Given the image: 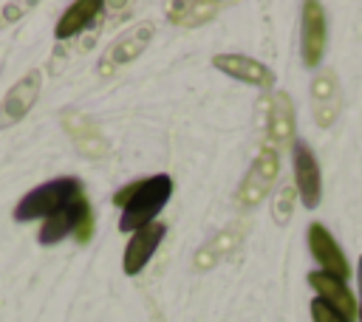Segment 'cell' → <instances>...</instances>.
<instances>
[{
  "instance_id": "obj_1",
  "label": "cell",
  "mask_w": 362,
  "mask_h": 322,
  "mask_svg": "<svg viewBox=\"0 0 362 322\" xmlns=\"http://www.w3.org/2000/svg\"><path fill=\"white\" fill-rule=\"evenodd\" d=\"M170 195H173V178H170V175H153V178L139 181L136 195H133V198L127 201V206L122 209L119 229L133 234L136 229L153 223V217L164 209V203L170 201Z\"/></svg>"
},
{
  "instance_id": "obj_2",
  "label": "cell",
  "mask_w": 362,
  "mask_h": 322,
  "mask_svg": "<svg viewBox=\"0 0 362 322\" xmlns=\"http://www.w3.org/2000/svg\"><path fill=\"white\" fill-rule=\"evenodd\" d=\"M79 192L85 189L76 178H54L42 186H34L14 206V220H45L54 212H59L65 203H71Z\"/></svg>"
},
{
  "instance_id": "obj_3",
  "label": "cell",
  "mask_w": 362,
  "mask_h": 322,
  "mask_svg": "<svg viewBox=\"0 0 362 322\" xmlns=\"http://www.w3.org/2000/svg\"><path fill=\"white\" fill-rule=\"evenodd\" d=\"M74 234L76 243H88L93 234V209L85 192H79L71 203H65L59 212L42 220L40 226V243H59L62 237Z\"/></svg>"
},
{
  "instance_id": "obj_4",
  "label": "cell",
  "mask_w": 362,
  "mask_h": 322,
  "mask_svg": "<svg viewBox=\"0 0 362 322\" xmlns=\"http://www.w3.org/2000/svg\"><path fill=\"white\" fill-rule=\"evenodd\" d=\"M277 169H280L277 150L274 147H263L260 155L255 158V164L249 167L240 189H238V203L240 206H257L269 195V189H272V184L277 178Z\"/></svg>"
},
{
  "instance_id": "obj_5",
  "label": "cell",
  "mask_w": 362,
  "mask_h": 322,
  "mask_svg": "<svg viewBox=\"0 0 362 322\" xmlns=\"http://www.w3.org/2000/svg\"><path fill=\"white\" fill-rule=\"evenodd\" d=\"M291 158H294V184H297V192H300V201L305 209H314L322 198V175H320V164L311 153V147L305 141H294V150H291Z\"/></svg>"
},
{
  "instance_id": "obj_6",
  "label": "cell",
  "mask_w": 362,
  "mask_h": 322,
  "mask_svg": "<svg viewBox=\"0 0 362 322\" xmlns=\"http://www.w3.org/2000/svg\"><path fill=\"white\" fill-rule=\"evenodd\" d=\"M308 249L314 254V260L320 263V271L337 277V280H348L351 277V266L339 249V243L334 240V234L322 226V223H311L308 226Z\"/></svg>"
},
{
  "instance_id": "obj_7",
  "label": "cell",
  "mask_w": 362,
  "mask_h": 322,
  "mask_svg": "<svg viewBox=\"0 0 362 322\" xmlns=\"http://www.w3.org/2000/svg\"><path fill=\"white\" fill-rule=\"evenodd\" d=\"M40 88H42V76H40V71H31L28 76H23V79L6 93V99L0 102V130L17 124V121L31 110V105H34L37 96H40Z\"/></svg>"
},
{
  "instance_id": "obj_8",
  "label": "cell",
  "mask_w": 362,
  "mask_h": 322,
  "mask_svg": "<svg viewBox=\"0 0 362 322\" xmlns=\"http://www.w3.org/2000/svg\"><path fill=\"white\" fill-rule=\"evenodd\" d=\"M308 282H311V288L317 291V297H320L325 305H331L345 322H354V319L359 316V305H356L351 288H348L342 280H337V277H331V274H325V271H311V274H308Z\"/></svg>"
},
{
  "instance_id": "obj_9",
  "label": "cell",
  "mask_w": 362,
  "mask_h": 322,
  "mask_svg": "<svg viewBox=\"0 0 362 322\" xmlns=\"http://www.w3.org/2000/svg\"><path fill=\"white\" fill-rule=\"evenodd\" d=\"M150 37H153V25H150V23H141V25L124 31L119 40H113V42L107 45V51L102 54V73H107L110 68H119V65L133 62V59L147 48Z\"/></svg>"
},
{
  "instance_id": "obj_10",
  "label": "cell",
  "mask_w": 362,
  "mask_h": 322,
  "mask_svg": "<svg viewBox=\"0 0 362 322\" xmlns=\"http://www.w3.org/2000/svg\"><path fill=\"white\" fill-rule=\"evenodd\" d=\"M325 34L328 31H325V11H322V6L308 0L303 6V45H300L303 62L308 68H314L322 59V54H325Z\"/></svg>"
},
{
  "instance_id": "obj_11",
  "label": "cell",
  "mask_w": 362,
  "mask_h": 322,
  "mask_svg": "<svg viewBox=\"0 0 362 322\" xmlns=\"http://www.w3.org/2000/svg\"><path fill=\"white\" fill-rule=\"evenodd\" d=\"M161 237H164V223L153 220V223L136 229L124 249V274H139L147 266V260L153 257V251L158 249Z\"/></svg>"
},
{
  "instance_id": "obj_12",
  "label": "cell",
  "mask_w": 362,
  "mask_h": 322,
  "mask_svg": "<svg viewBox=\"0 0 362 322\" xmlns=\"http://www.w3.org/2000/svg\"><path fill=\"white\" fill-rule=\"evenodd\" d=\"M212 65L218 71H223V73H229L240 82L257 85V88H272V82H274V73L263 62H257L252 56H243V54H218V56H212Z\"/></svg>"
},
{
  "instance_id": "obj_13",
  "label": "cell",
  "mask_w": 362,
  "mask_h": 322,
  "mask_svg": "<svg viewBox=\"0 0 362 322\" xmlns=\"http://www.w3.org/2000/svg\"><path fill=\"white\" fill-rule=\"evenodd\" d=\"M294 136V107L288 93H274L272 105H269V141L283 147L288 144Z\"/></svg>"
},
{
  "instance_id": "obj_14",
  "label": "cell",
  "mask_w": 362,
  "mask_h": 322,
  "mask_svg": "<svg viewBox=\"0 0 362 322\" xmlns=\"http://www.w3.org/2000/svg\"><path fill=\"white\" fill-rule=\"evenodd\" d=\"M99 11H102V3H99V0H79V3H71V6L65 8V14L59 17L57 28H54L57 40H71V37H76Z\"/></svg>"
},
{
  "instance_id": "obj_15",
  "label": "cell",
  "mask_w": 362,
  "mask_h": 322,
  "mask_svg": "<svg viewBox=\"0 0 362 322\" xmlns=\"http://www.w3.org/2000/svg\"><path fill=\"white\" fill-rule=\"evenodd\" d=\"M223 8V3H201V0H181L170 6V23L175 25H201L206 20H212L218 11Z\"/></svg>"
},
{
  "instance_id": "obj_16",
  "label": "cell",
  "mask_w": 362,
  "mask_h": 322,
  "mask_svg": "<svg viewBox=\"0 0 362 322\" xmlns=\"http://www.w3.org/2000/svg\"><path fill=\"white\" fill-rule=\"evenodd\" d=\"M334 99V76L331 73H322L314 79V102H317V116L322 113V107Z\"/></svg>"
},
{
  "instance_id": "obj_17",
  "label": "cell",
  "mask_w": 362,
  "mask_h": 322,
  "mask_svg": "<svg viewBox=\"0 0 362 322\" xmlns=\"http://www.w3.org/2000/svg\"><path fill=\"white\" fill-rule=\"evenodd\" d=\"M311 319H314V322H345V319H342L331 305H325L320 297L311 302Z\"/></svg>"
},
{
  "instance_id": "obj_18",
  "label": "cell",
  "mask_w": 362,
  "mask_h": 322,
  "mask_svg": "<svg viewBox=\"0 0 362 322\" xmlns=\"http://www.w3.org/2000/svg\"><path fill=\"white\" fill-rule=\"evenodd\" d=\"M291 198H294V192L286 186L283 192H280V198H277V206H274V212H277V220L280 223H286L288 220V212H291Z\"/></svg>"
},
{
  "instance_id": "obj_19",
  "label": "cell",
  "mask_w": 362,
  "mask_h": 322,
  "mask_svg": "<svg viewBox=\"0 0 362 322\" xmlns=\"http://www.w3.org/2000/svg\"><path fill=\"white\" fill-rule=\"evenodd\" d=\"M136 189H139V181H133V184H127V186H122L116 195H113V206H119V209H124L127 206V201L136 195Z\"/></svg>"
},
{
  "instance_id": "obj_20",
  "label": "cell",
  "mask_w": 362,
  "mask_h": 322,
  "mask_svg": "<svg viewBox=\"0 0 362 322\" xmlns=\"http://www.w3.org/2000/svg\"><path fill=\"white\" fill-rule=\"evenodd\" d=\"M356 277H359V291H362V257H359V271H356ZM359 319H362V302H359Z\"/></svg>"
}]
</instances>
